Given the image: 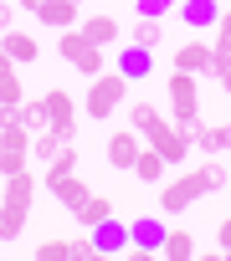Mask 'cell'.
Segmentation results:
<instances>
[{
  "instance_id": "1",
  "label": "cell",
  "mask_w": 231,
  "mask_h": 261,
  "mask_svg": "<svg viewBox=\"0 0 231 261\" xmlns=\"http://www.w3.org/2000/svg\"><path fill=\"white\" fill-rule=\"evenodd\" d=\"M124 97H129V77H124V72H98V77H93V87H87V102H82V113L108 123L113 113L124 108Z\"/></svg>"
},
{
  "instance_id": "2",
  "label": "cell",
  "mask_w": 231,
  "mask_h": 261,
  "mask_svg": "<svg viewBox=\"0 0 231 261\" xmlns=\"http://www.w3.org/2000/svg\"><path fill=\"white\" fill-rule=\"evenodd\" d=\"M57 51H62V62H72L82 77H98V72H108V62H103V46H93V41L77 31V26L57 36Z\"/></svg>"
},
{
  "instance_id": "3",
  "label": "cell",
  "mask_w": 231,
  "mask_h": 261,
  "mask_svg": "<svg viewBox=\"0 0 231 261\" xmlns=\"http://www.w3.org/2000/svg\"><path fill=\"white\" fill-rule=\"evenodd\" d=\"M139 134H144V144H149V149H159V154H165V164H185V159H190V144L180 139V128H175L170 118H159V113H154V118L139 128Z\"/></svg>"
},
{
  "instance_id": "4",
  "label": "cell",
  "mask_w": 231,
  "mask_h": 261,
  "mask_svg": "<svg viewBox=\"0 0 231 261\" xmlns=\"http://www.w3.org/2000/svg\"><path fill=\"white\" fill-rule=\"evenodd\" d=\"M200 195H211V190H205V174H200V169H190V174H180V179H170V185H165L159 205H165L170 215H180V210H190Z\"/></svg>"
},
{
  "instance_id": "5",
  "label": "cell",
  "mask_w": 231,
  "mask_h": 261,
  "mask_svg": "<svg viewBox=\"0 0 231 261\" xmlns=\"http://www.w3.org/2000/svg\"><path fill=\"white\" fill-rule=\"evenodd\" d=\"M165 82H170V113H175V123H180V118H195V113H200V87H195V72H170Z\"/></svg>"
},
{
  "instance_id": "6",
  "label": "cell",
  "mask_w": 231,
  "mask_h": 261,
  "mask_svg": "<svg viewBox=\"0 0 231 261\" xmlns=\"http://www.w3.org/2000/svg\"><path fill=\"white\" fill-rule=\"evenodd\" d=\"M47 118H52V134H57L62 144H72V139H77V102H72L62 87H52V92H47Z\"/></svg>"
},
{
  "instance_id": "7",
  "label": "cell",
  "mask_w": 231,
  "mask_h": 261,
  "mask_svg": "<svg viewBox=\"0 0 231 261\" xmlns=\"http://www.w3.org/2000/svg\"><path fill=\"white\" fill-rule=\"evenodd\" d=\"M211 62H216V46L211 41H200V36H190V41H180L175 46V72H211Z\"/></svg>"
},
{
  "instance_id": "8",
  "label": "cell",
  "mask_w": 231,
  "mask_h": 261,
  "mask_svg": "<svg viewBox=\"0 0 231 261\" xmlns=\"http://www.w3.org/2000/svg\"><path fill=\"white\" fill-rule=\"evenodd\" d=\"M139 149H144V134H139V128H119V134L108 139V164H113V169H134Z\"/></svg>"
},
{
  "instance_id": "9",
  "label": "cell",
  "mask_w": 231,
  "mask_h": 261,
  "mask_svg": "<svg viewBox=\"0 0 231 261\" xmlns=\"http://www.w3.org/2000/svg\"><path fill=\"white\" fill-rule=\"evenodd\" d=\"M93 246H98V256H119V251L129 246V225L113 220V215L98 220V225H93Z\"/></svg>"
},
{
  "instance_id": "10",
  "label": "cell",
  "mask_w": 231,
  "mask_h": 261,
  "mask_svg": "<svg viewBox=\"0 0 231 261\" xmlns=\"http://www.w3.org/2000/svg\"><path fill=\"white\" fill-rule=\"evenodd\" d=\"M36 21L47 31H72L77 26V0H41L36 6Z\"/></svg>"
},
{
  "instance_id": "11",
  "label": "cell",
  "mask_w": 231,
  "mask_h": 261,
  "mask_svg": "<svg viewBox=\"0 0 231 261\" xmlns=\"http://www.w3.org/2000/svg\"><path fill=\"white\" fill-rule=\"evenodd\" d=\"M129 241H134V256L149 261V256L165 246V225H159V220H134V225H129Z\"/></svg>"
},
{
  "instance_id": "12",
  "label": "cell",
  "mask_w": 231,
  "mask_h": 261,
  "mask_svg": "<svg viewBox=\"0 0 231 261\" xmlns=\"http://www.w3.org/2000/svg\"><path fill=\"white\" fill-rule=\"evenodd\" d=\"M0 46H6V57H11V62H26V67L41 57V41H36V36H26V31H16V26H11V31H0Z\"/></svg>"
},
{
  "instance_id": "13",
  "label": "cell",
  "mask_w": 231,
  "mask_h": 261,
  "mask_svg": "<svg viewBox=\"0 0 231 261\" xmlns=\"http://www.w3.org/2000/svg\"><path fill=\"white\" fill-rule=\"evenodd\" d=\"M119 72H124L129 82L149 77V72H154V51H149V46H134V41H129V46L119 51Z\"/></svg>"
},
{
  "instance_id": "14",
  "label": "cell",
  "mask_w": 231,
  "mask_h": 261,
  "mask_svg": "<svg viewBox=\"0 0 231 261\" xmlns=\"http://www.w3.org/2000/svg\"><path fill=\"white\" fill-rule=\"evenodd\" d=\"M180 16H185V26H190V31H211V26L221 21L216 0H185V6H180Z\"/></svg>"
},
{
  "instance_id": "15",
  "label": "cell",
  "mask_w": 231,
  "mask_h": 261,
  "mask_svg": "<svg viewBox=\"0 0 231 261\" xmlns=\"http://www.w3.org/2000/svg\"><path fill=\"white\" fill-rule=\"evenodd\" d=\"M26 205H16V200H0V241H21V230H26Z\"/></svg>"
},
{
  "instance_id": "16",
  "label": "cell",
  "mask_w": 231,
  "mask_h": 261,
  "mask_svg": "<svg viewBox=\"0 0 231 261\" xmlns=\"http://www.w3.org/2000/svg\"><path fill=\"white\" fill-rule=\"evenodd\" d=\"M77 31H82V36H87L93 46H113V41L124 36V31H119V21H113V16H93V21H82Z\"/></svg>"
},
{
  "instance_id": "17",
  "label": "cell",
  "mask_w": 231,
  "mask_h": 261,
  "mask_svg": "<svg viewBox=\"0 0 231 261\" xmlns=\"http://www.w3.org/2000/svg\"><path fill=\"white\" fill-rule=\"evenodd\" d=\"M0 200H16V205L31 210V200H36V179H31V169H21V174H11L6 185H0Z\"/></svg>"
},
{
  "instance_id": "18",
  "label": "cell",
  "mask_w": 231,
  "mask_h": 261,
  "mask_svg": "<svg viewBox=\"0 0 231 261\" xmlns=\"http://www.w3.org/2000/svg\"><path fill=\"white\" fill-rule=\"evenodd\" d=\"M165 169H170V164H165V154H159V149H139L134 174H139L144 185H159V179H165Z\"/></svg>"
},
{
  "instance_id": "19",
  "label": "cell",
  "mask_w": 231,
  "mask_h": 261,
  "mask_svg": "<svg viewBox=\"0 0 231 261\" xmlns=\"http://www.w3.org/2000/svg\"><path fill=\"white\" fill-rule=\"evenodd\" d=\"M129 41H134V46H149V51H154V46L165 41V26H159V16H139V21H134V31H129Z\"/></svg>"
},
{
  "instance_id": "20",
  "label": "cell",
  "mask_w": 231,
  "mask_h": 261,
  "mask_svg": "<svg viewBox=\"0 0 231 261\" xmlns=\"http://www.w3.org/2000/svg\"><path fill=\"white\" fill-rule=\"evenodd\" d=\"M67 174H77V149H72V144H62V154L47 164V190H57Z\"/></svg>"
},
{
  "instance_id": "21",
  "label": "cell",
  "mask_w": 231,
  "mask_h": 261,
  "mask_svg": "<svg viewBox=\"0 0 231 261\" xmlns=\"http://www.w3.org/2000/svg\"><path fill=\"white\" fill-rule=\"evenodd\" d=\"M52 195H57V200H62V210H72V215H77V210H82V200H87V195H93V190H87V185H82V179H77V174H67V179H62V185H57V190H52Z\"/></svg>"
},
{
  "instance_id": "22",
  "label": "cell",
  "mask_w": 231,
  "mask_h": 261,
  "mask_svg": "<svg viewBox=\"0 0 231 261\" xmlns=\"http://www.w3.org/2000/svg\"><path fill=\"white\" fill-rule=\"evenodd\" d=\"M159 256H170V261H190V256H195V236H190V230H165Z\"/></svg>"
},
{
  "instance_id": "23",
  "label": "cell",
  "mask_w": 231,
  "mask_h": 261,
  "mask_svg": "<svg viewBox=\"0 0 231 261\" xmlns=\"http://www.w3.org/2000/svg\"><path fill=\"white\" fill-rule=\"evenodd\" d=\"M195 149H200V154H226V149H231V123H216V128H205V134L195 139Z\"/></svg>"
},
{
  "instance_id": "24",
  "label": "cell",
  "mask_w": 231,
  "mask_h": 261,
  "mask_svg": "<svg viewBox=\"0 0 231 261\" xmlns=\"http://www.w3.org/2000/svg\"><path fill=\"white\" fill-rule=\"evenodd\" d=\"M108 215H113V200H103V195H87V200H82V210H77V220H82L87 230H93L98 220H108Z\"/></svg>"
},
{
  "instance_id": "25",
  "label": "cell",
  "mask_w": 231,
  "mask_h": 261,
  "mask_svg": "<svg viewBox=\"0 0 231 261\" xmlns=\"http://www.w3.org/2000/svg\"><path fill=\"white\" fill-rule=\"evenodd\" d=\"M21 123L31 128V134L52 128V118H47V97H31V102H21Z\"/></svg>"
},
{
  "instance_id": "26",
  "label": "cell",
  "mask_w": 231,
  "mask_h": 261,
  "mask_svg": "<svg viewBox=\"0 0 231 261\" xmlns=\"http://www.w3.org/2000/svg\"><path fill=\"white\" fill-rule=\"evenodd\" d=\"M31 154H36V159H47V164H52V159H57V154H62V139H57V134H52V128H41V134H36V139H31Z\"/></svg>"
},
{
  "instance_id": "27",
  "label": "cell",
  "mask_w": 231,
  "mask_h": 261,
  "mask_svg": "<svg viewBox=\"0 0 231 261\" xmlns=\"http://www.w3.org/2000/svg\"><path fill=\"white\" fill-rule=\"evenodd\" d=\"M0 102H6V108H16V102H26V82H21L16 72H6V77H0Z\"/></svg>"
},
{
  "instance_id": "28",
  "label": "cell",
  "mask_w": 231,
  "mask_h": 261,
  "mask_svg": "<svg viewBox=\"0 0 231 261\" xmlns=\"http://www.w3.org/2000/svg\"><path fill=\"white\" fill-rule=\"evenodd\" d=\"M36 261H72V241H41Z\"/></svg>"
},
{
  "instance_id": "29",
  "label": "cell",
  "mask_w": 231,
  "mask_h": 261,
  "mask_svg": "<svg viewBox=\"0 0 231 261\" xmlns=\"http://www.w3.org/2000/svg\"><path fill=\"white\" fill-rule=\"evenodd\" d=\"M211 77L231 92V51H216V62H211Z\"/></svg>"
},
{
  "instance_id": "30",
  "label": "cell",
  "mask_w": 231,
  "mask_h": 261,
  "mask_svg": "<svg viewBox=\"0 0 231 261\" xmlns=\"http://www.w3.org/2000/svg\"><path fill=\"white\" fill-rule=\"evenodd\" d=\"M26 169V154H11V149H0V179H11Z\"/></svg>"
},
{
  "instance_id": "31",
  "label": "cell",
  "mask_w": 231,
  "mask_h": 261,
  "mask_svg": "<svg viewBox=\"0 0 231 261\" xmlns=\"http://www.w3.org/2000/svg\"><path fill=\"white\" fill-rule=\"evenodd\" d=\"M211 31H216V51H231V11H221V21Z\"/></svg>"
},
{
  "instance_id": "32",
  "label": "cell",
  "mask_w": 231,
  "mask_h": 261,
  "mask_svg": "<svg viewBox=\"0 0 231 261\" xmlns=\"http://www.w3.org/2000/svg\"><path fill=\"white\" fill-rule=\"evenodd\" d=\"M93 256H98L93 236H77V241H72V261H93Z\"/></svg>"
},
{
  "instance_id": "33",
  "label": "cell",
  "mask_w": 231,
  "mask_h": 261,
  "mask_svg": "<svg viewBox=\"0 0 231 261\" xmlns=\"http://www.w3.org/2000/svg\"><path fill=\"white\" fill-rule=\"evenodd\" d=\"M175 0H139V16H165Z\"/></svg>"
},
{
  "instance_id": "34",
  "label": "cell",
  "mask_w": 231,
  "mask_h": 261,
  "mask_svg": "<svg viewBox=\"0 0 231 261\" xmlns=\"http://www.w3.org/2000/svg\"><path fill=\"white\" fill-rule=\"evenodd\" d=\"M16 26V0H0V31Z\"/></svg>"
},
{
  "instance_id": "35",
  "label": "cell",
  "mask_w": 231,
  "mask_h": 261,
  "mask_svg": "<svg viewBox=\"0 0 231 261\" xmlns=\"http://www.w3.org/2000/svg\"><path fill=\"white\" fill-rule=\"evenodd\" d=\"M216 241H221V251H231V215L221 220V230H216Z\"/></svg>"
},
{
  "instance_id": "36",
  "label": "cell",
  "mask_w": 231,
  "mask_h": 261,
  "mask_svg": "<svg viewBox=\"0 0 231 261\" xmlns=\"http://www.w3.org/2000/svg\"><path fill=\"white\" fill-rule=\"evenodd\" d=\"M16 6H21V11H36V6H41V0H16Z\"/></svg>"
},
{
  "instance_id": "37",
  "label": "cell",
  "mask_w": 231,
  "mask_h": 261,
  "mask_svg": "<svg viewBox=\"0 0 231 261\" xmlns=\"http://www.w3.org/2000/svg\"><path fill=\"white\" fill-rule=\"evenodd\" d=\"M77 6H82V0H77Z\"/></svg>"
},
{
  "instance_id": "38",
  "label": "cell",
  "mask_w": 231,
  "mask_h": 261,
  "mask_svg": "<svg viewBox=\"0 0 231 261\" xmlns=\"http://www.w3.org/2000/svg\"><path fill=\"white\" fill-rule=\"evenodd\" d=\"M0 185H6V179H0Z\"/></svg>"
}]
</instances>
